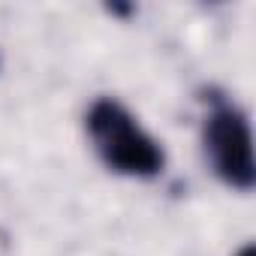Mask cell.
Here are the masks:
<instances>
[{"mask_svg":"<svg viewBox=\"0 0 256 256\" xmlns=\"http://www.w3.org/2000/svg\"><path fill=\"white\" fill-rule=\"evenodd\" d=\"M84 130L96 157L118 175L126 178H157L166 166V154L136 114L114 96H100L88 108Z\"/></svg>","mask_w":256,"mask_h":256,"instance_id":"6da1fadb","label":"cell"},{"mask_svg":"<svg viewBox=\"0 0 256 256\" xmlns=\"http://www.w3.org/2000/svg\"><path fill=\"white\" fill-rule=\"evenodd\" d=\"M202 145L205 157L211 163V172L232 190H253L256 184V166H253V136L247 114L223 100L211 96V108L202 124Z\"/></svg>","mask_w":256,"mask_h":256,"instance_id":"7a4b0ae2","label":"cell"},{"mask_svg":"<svg viewBox=\"0 0 256 256\" xmlns=\"http://www.w3.org/2000/svg\"><path fill=\"white\" fill-rule=\"evenodd\" d=\"M235 256H256V250H253V244H244V247H241Z\"/></svg>","mask_w":256,"mask_h":256,"instance_id":"3957f363","label":"cell"}]
</instances>
